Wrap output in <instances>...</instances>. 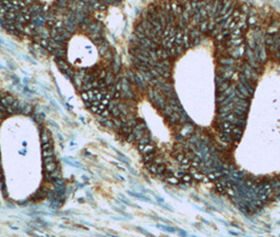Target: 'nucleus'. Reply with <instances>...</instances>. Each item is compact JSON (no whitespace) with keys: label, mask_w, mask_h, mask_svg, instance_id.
Listing matches in <instances>:
<instances>
[{"label":"nucleus","mask_w":280,"mask_h":237,"mask_svg":"<svg viewBox=\"0 0 280 237\" xmlns=\"http://www.w3.org/2000/svg\"><path fill=\"white\" fill-rule=\"evenodd\" d=\"M40 138H41V143H45V142H49L51 140V133L49 132V130L46 128H43L42 131H41L40 134Z\"/></svg>","instance_id":"f257e3e1"},{"label":"nucleus","mask_w":280,"mask_h":237,"mask_svg":"<svg viewBox=\"0 0 280 237\" xmlns=\"http://www.w3.org/2000/svg\"><path fill=\"white\" fill-rule=\"evenodd\" d=\"M51 156H55V152H54V148H51V149H47L42 151V157H51Z\"/></svg>","instance_id":"7ed1b4c3"},{"label":"nucleus","mask_w":280,"mask_h":237,"mask_svg":"<svg viewBox=\"0 0 280 237\" xmlns=\"http://www.w3.org/2000/svg\"><path fill=\"white\" fill-rule=\"evenodd\" d=\"M51 148H53V143H52V141H49V142H45V143H42V144H41V149H42V151L47 150V149H51Z\"/></svg>","instance_id":"20e7f679"},{"label":"nucleus","mask_w":280,"mask_h":237,"mask_svg":"<svg viewBox=\"0 0 280 237\" xmlns=\"http://www.w3.org/2000/svg\"><path fill=\"white\" fill-rule=\"evenodd\" d=\"M1 169H2V166H1V162H0V171H1Z\"/></svg>","instance_id":"423d86ee"},{"label":"nucleus","mask_w":280,"mask_h":237,"mask_svg":"<svg viewBox=\"0 0 280 237\" xmlns=\"http://www.w3.org/2000/svg\"><path fill=\"white\" fill-rule=\"evenodd\" d=\"M43 167H44V172H46V173H52V172H54L56 169L58 168V161L56 160V161L50 162V163H46V164H43Z\"/></svg>","instance_id":"f03ea898"},{"label":"nucleus","mask_w":280,"mask_h":237,"mask_svg":"<svg viewBox=\"0 0 280 237\" xmlns=\"http://www.w3.org/2000/svg\"><path fill=\"white\" fill-rule=\"evenodd\" d=\"M0 181L1 182L4 181V175H3V173H2V171H0Z\"/></svg>","instance_id":"39448f33"}]
</instances>
